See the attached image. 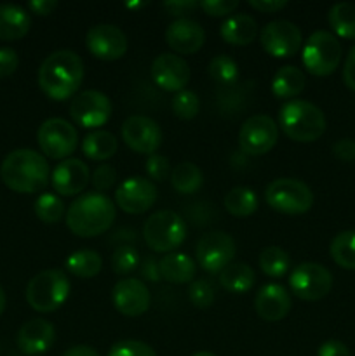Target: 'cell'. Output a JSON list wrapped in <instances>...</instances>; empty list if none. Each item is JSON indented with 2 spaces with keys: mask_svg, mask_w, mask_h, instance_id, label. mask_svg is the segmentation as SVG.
<instances>
[{
  "mask_svg": "<svg viewBox=\"0 0 355 356\" xmlns=\"http://www.w3.org/2000/svg\"><path fill=\"white\" fill-rule=\"evenodd\" d=\"M139 266V254L134 247L120 245L111 256V268L117 275H129Z\"/></svg>",
  "mask_w": 355,
  "mask_h": 356,
  "instance_id": "obj_40",
  "label": "cell"
},
{
  "mask_svg": "<svg viewBox=\"0 0 355 356\" xmlns=\"http://www.w3.org/2000/svg\"><path fill=\"white\" fill-rule=\"evenodd\" d=\"M106 356H157L155 350L143 341L124 339L115 343Z\"/></svg>",
  "mask_w": 355,
  "mask_h": 356,
  "instance_id": "obj_41",
  "label": "cell"
},
{
  "mask_svg": "<svg viewBox=\"0 0 355 356\" xmlns=\"http://www.w3.org/2000/svg\"><path fill=\"white\" fill-rule=\"evenodd\" d=\"M219 35L230 45H249L258 37V23L247 14H235L223 21Z\"/></svg>",
  "mask_w": 355,
  "mask_h": 356,
  "instance_id": "obj_26",
  "label": "cell"
},
{
  "mask_svg": "<svg viewBox=\"0 0 355 356\" xmlns=\"http://www.w3.org/2000/svg\"><path fill=\"white\" fill-rule=\"evenodd\" d=\"M333 153L336 159L343 160V162H354L355 160V139L343 138L338 139L333 145Z\"/></svg>",
  "mask_w": 355,
  "mask_h": 356,
  "instance_id": "obj_46",
  "label": "cell"
},
{
  "mask_svg": "<svg viewBox=\"0 0 355 356\" xmlns=\"http://www.w3.org/2000/svg\"><path fill=\"white\" fill-rule=\"evenodd\" d=\"M265 200L274 211L287 216L305 214L313 205V191L294 177H278L265 190Z\"/></svg>",
  "mask_w": 355,
  "mask_h": 356,
  "instance_id": "obj_7",
  "label": "cell"
},
{
  "mask_svg": "<svg viewBox=\"0 0 355 356\" xmlns=\"http://www.w3.org/2000/svg\"><path fill=\"white\" fill-rule=\"evenodd\" d=\"M118 141L111 132L94 131L82 141V153L94 162H104L117 153Z\"/></svg>",
  "mask_w": 355,
  "mask_h": 356,
  "instance_id": "obj_29",
  "label": "cell"
},
{
  "mask_svg": "<svg viewBox=\"0 0 355 356\" xmlns=\"http://www.w3.org/2000/svg\"><path fill=\"white\" fill-rule=\"evenodd\" d=\"M171 184L181 195H194L204 184V172L200 167L191 162H183L176 165L171 172Z\"/></svg>",
  "mask_w": 355,
  "mask_h": 356,
  "instance_id": "obj_31",
  "label": "cell"
},
{
  "mask_svg": "<svg viewBox=\"0 0 355 356\" xmlns=\"http://www.w3.org/2000/svg\"><path fill=\"white\" fill-rule=\"evenodd\" d=\"M249 6L253 7V9L260 10V13L274 14L284 9V7L287 6V2H285V0H251Z\"/></svg>",
  "mask_w": 355,
  "mask_h": 356,
  "instance_id": "obj_50",
  "label": "cell"
},
{
  "mask_svg": "<svg viewBox=\"0 0 355 356\" xmlns=\"http://www.w3.org/2000/svg\"><path fill=\"white\" fill-rule=\"evenodd\" d=\"M278 125L296 143H313L326 132V115L310 101H287L278 111Z\"/></svg>",
  "mask_w": 355,
  "mask_h": 356,
  "instance_id": "obj_4",
  "label": "cell"
},
{
  "mask_svg": "<svg viewBox=\"0 0 355 356\" xmlns=\"http://www.w3.org/2000/svg\"><path fill=\"white\" fill-rule=\"evenodd\" d=\"M122 139L125 145L141 155H153L162 145V129L153 118L145 115H132L122 124Z\"/></svg>",
  "mask_w": 355,
  "mask_h": 356,
  "instance_id": "obj_15",
  "label": "cell"
},
{
  "mask_svg": "<svg viewBox=\"0 0 355 356\" xmlns=\"http://www.w3.org/2000/svg\"><path fill=\"white\" fill-rule=\"evenodd\" d=\"M117 218L115 204L104 193L89 191L80 195L66 209V226L70 232L82 238L103 235Z\"/></svg>",
  "mask_w": 355,
  "mask_h": 356,
  "instance_id": "obj_3",
  "label": "cell"
},
{
  "mask_svg": "<svg viewBox=\"0 0 355 356\" xmlns=\"http://www.w3.org/2000/svg\"><path fill=\"white\" fill-rule=\"evenodd\" d=\"M6 305H7L6 292H3L2 285H0V315H2V313H3V309H6Z\"/></svg>",
  "mask_w": 355,
  "mask_h": 356,
  "instance_id": "obj_54",
  "label": "cell"
},
{
  "mask_svg": "<svg viewBox=\"0 0 355 356\" xmlns=\"http://www.w3.org/2000/svg\"><path fill=\"white\" fill-rule=\"evenodd\" d=\"M70 280L65 271L44 270L26 285V302L38 313H52L61 308L70 296Z\"/></svg>",
  "mask_w": 355,
  "mask_h": 356,
  "instance_id": "obj_5",
  "label": "cell"
},
{
  "mask_svg": "<svg viewBox=\"0 0 355 356\" xmlns=\"http://www.w3.org/2000/svg\"><path fill=\"white\" fill-rule=\"evenodd\" d=\"M223 205H225L228 214L235 216V218H247V216L254 214L258 211L260 200H258V195L251 188L237 186L232 188L225 195Z\"/></svg>",
  "mask_w": 355,
  "mask_h": 356,
  "instance_id": "obj_32",
  "label": "cell"
},
{
  "mask_svg": "<svg viewBox=\"0 0 355 356\" xmlns=\"http://www.w3.org/2000/svg\"><path fill=\"white\" fill-rule=\"evenodd\" d=\"M37 141L42 153L52 160H66L79 146V132L63 118H49L40 125Z\"/></svg>",
  "mask_w": 355,
  "mask_h": 356,
  "instance_id": "obj_10",
  "label": "cell"
},
{
  "mask_svg": "<svg viewBox=\"0 0 355 356\" xmlns=\"http://www.w3.org/2000/svg\"><path fill=\"white\" fill-rule=\"evenodd\" d=\"M188 226L184 219L174 211L153 212L143 226L146 245L155 252L169 254L184 242Z\"/></svg>",
  "mask_w": 355,
  "mask_h": 356,
  "instance_id": "obj_6",
  "label": "cell"
},
{
  "mask_svg": "<svg viewBox=\"0 0 355 356\" xmlns=\"http://www.w3.org/2000/svg\"><path fill=\"white\" fill-rule=\"evenodd\" d=\"M235 240L225 232H209L197 242L195 256L207 273H221L235 257Z\"/></svg>",
  "mask_w": 355,
  "mask_h": 356,
  "instance_id": "obj_11",
  "label": "cell"
},
{
  "mask_svg": "<svg viewBox=\"0 0 355 356\" xmlns=\"http://www.w3.org/2000/svg\"><path fill=\"white\" fill-rule=\"evenodd\" d=\"M289 289L301 301H319L333 289V275L319 263H301L289 275Z\"/></svg>",
  "mask_w": 355,
  "mask_h": 356,
  "instance_id": "obj_9",
  "label": "cell"
},
{
  "mask_svg": "<svg viewBox=\"0 0 355 356\" xmlns=\"http://www.w3.org/2000/svg\"><path fill=\"white\" fill-rule=\"evenodd\" d=\"M56 7H58L56 0H31V2H28V9L38 16H47Z\"/></svg>",
  "mask_w": 355,
  "mask_h": 356,
  "instance_id": "obj_52",
  "label": "cell"
},
{
  "mask_svg": "<svg viewBox=\"0 0 355 356\" xmlns=\"http://www.w3.org/2000/svg\"><path fill=\"white\" fill-rule=\"evenodd\" d=\"M56 329L44 318H31L17 332V348L23 355L37 356L45 353L54 344Z\"/></svg>",
  "mask_w": 355,
  "mask_h": 356,
  "instance_id": "obj_23",
  "label": "cell"
},
{
  "mask_svg": "<svg viewBox=\"0 0 355 356\" xmlns=\"http://www.w3.org/2000/svg\"><path fill=\"white\" fill-rule=\"evenodd\" d=\"M33 209L35 216H37L42 222H45V225H56V222L61 221L66 214V209L61 197H58V195L54 193H49V191L38 195L37 200H35L33 204Z\"/></svg>",
  "mask_w": 355,
  "mask_h": 356,
  "instance_id": "obj_36",
  "label": "cell"
},
{
  "mask_svg": "<svg viewBox=\"0 0 355 356\" xmlns=\"http://www.w3.org/2000/svg\"><path fill=\"white\" fill-rule=\"evenodd\" d=\"M145 170L152 181L167 179V176L171 174L169 159L164 155H160V153H153V155H150L148 159H146Z\"/></svg>",
  "mask_w": 355,
  "mask_h": 356,
  "instance_id": "obj_43",
  "label": "cell"
},
{
  "mask_svg": "<svg viewBox=\"0 0 355 356\" xmlns=\"http://www.w3.org/2000/svg\"><path fill=\"white\" fill-rule=\"evenodd\" d=\"M303 66L315 76H327L334 73L341 61V44L331 31H313L303 45Z\"/></svg>",
  "mask_w": 355,
  "mask_h": 356,
  "instance_id": "obj_8",
  "label": "cell"
},
{
  "mask_svg": "<svg viewBox=\"0 0 355 356\" xmlns=\"http://www.w3.org/2000/svg\"><path fill=\"white\" fill-rule=\"evenodd\" d=\"M0 177L16 193H38L51 181V169L44 155L35 149L19 148L3 159Z\"/></svg>",
  "mask_w": 355,
  "mask_h": 356,
  "instance_id": "obj_2",
  "label": "cell"
},
{
  "mask_svg": "<svg viewBox=\"0 0 355 356\" xmlns=\"http://www.w3.org/2000/svg\"><path fill=\"white\" fill-rule=\"evenodd\" d=\"M152 80L167 92H181L190 82V66L181 56L173 52L159 54L152 63Z\"/></svg>",
  "mask_w": 355,
  "mask_h": 356,
  "instance_id": "obj_18",
  "label": "cell"
},
{
  "mask_svg": "<svg viewBox=\"0 0 355 356\" xmlns=\"http://www.w3.org/2000/svg\"><path fill=\"white\" fill-rule=\"evenodd\" d=\"M87 51L101 61H117L127 52V37L115 24L100 23L89 28L86 35Z\"/></svg>",
  "mask_w": 355,
  "mask_h": 356,
  "instance_id": "obj_16",
  "label": "cell"
},
{
  "mask_svg": "<svg viewBox=\"0 0 355 356\" xmlns=\"http://www.w3.org/2000/svg\"><path fill=\"white\" fill-rule=\"evenodd\" d=\"M188 299H190L191 305L198 309L211 308V306L214 305L216 299L214 285L209 280H205V278L194 280L190 284V289H188Z\"/></svg>",
  "mask_w": 355,
  "mask_h": 356,
  "instance_id": "obj_39",
  "label": "cell"
},
{
  "mask_svg": "<svg viewBox=\"0 0 355 356\" xmlns=\"http://www.w3.org/2000/svg\"><path fill=\"white\" fill-rule=\"evenodd\" d=\"M111 302L120 315H143L150 308L148 287L139 278H122L111 291Z\"/></svg>",
  "mask_w": 355,
  "mask_h": 356,
  "instance_id": "obj_19",
  "label": "cell"
},
{
  "mask_svg": "<svg viewBox=\"0 0 355 356\" xmlns=\"http://www.w3.org/2000/svg\"><path fill=\"white\" fill-rule=\"evenodd\" d=\"M198 2H194V0H173V2L164 3V9L171 14V16H184L190 10L197 9Z\"/></svg>",
  "mask_w": 355,
  "mask_h": 356,
  "instance_id": "obj_48",
  "label": "cell"
},
{
  "mask_svg": "<svg viewBox=\"0 0 355 356\" xmlns=\"http://www.w3.org/2000/svg\"><path fill=\"white\" fill-rule=\"evenodd\" d=\"M38 86L52 101L75 97L84 80V63L77 52L61 49L42 61L38 68Z\"/></svg>",
  "mask_w": 355,
  "mask_h": 356,
  "instance_id": "obj_1",
  "label": "cell"
},
{
  "mask_svg": "<svg viewBox=\"0 0 355 356\" xmlns=\"http://www.w3.org/2000/svg\"><path fill=\"white\" fill-rule=\"evenodd\" d=\"M115 181H117V170H115V167L106 165V163L96 167L94 172L90 174V183H93L94 190L97 193H104V191L110 190Z\"/></svg>",
  "mask_w": 355,
  "mask_h": 356,
  "instance_id": "obj_42",
  "label": "cell"
},
{
  "mask_svg": "<svg viewBox=\"0 0 355 356\" xmlns=\"http://www.w3.org/2000/svg\"><path fill=\"white\" fill-rule=\"evenodd\" d=\"M160 266V277L164 278L169 284H190L194 282L195 271H197V266H195L194 259L190 256L183 252H169L159 261Z\"/></svg>",
  "mask_w": 355,
  "mask_h": 356,
  "instance_id": "obj_25",
  "label": "cell"
},
{
  "mask_svg": "<svg viewBox=\"0 0 355 356\" xmlns=\"http://www.w3.org/2000/svg\"><path fill=\"white\" fill-rule=\"evenodd\" d=\"M207 70L211 79L221 86H235L239 80V66H237L235 59L226 54L214 56L209 61Z\"/></svg>",
  "mask_w": 355,
  "mask_h": 356,
  "instance_id": "obj_37",
  "label": "cell"
},
{
  "mask_svg": "<svg viewBox=\"0 0 355 356\" xmlns=\"http://www.w3.org/2000/svg\"><path fill=\"white\" fill-rule=\"evenodd\" d=\"M141 277L148 282H159L160 278V266L159 261L155 257H145V261L141 263Z\"/></svg>",
  "mask_w": 355,
  "mask_h": 356,
  "instance_id": "obj_51",
  "label": "cell"
},
{
  "mask_svg": "<svg viewBox=\"0 0 355 356\" xmlns=\"http://www.w3.org/2000/svg\"><path fill=\"white\" fill-rule=\"evenodd\" d=\"M278 139V125L268 115L258 113L247 118L239 131V146L249 156L270 152Z\"/></svg>",
  "mask_w": 355,
  "mask_h": 356,
  "instance_id": "obj_12",
  "label": "cell"
},
{
  "mask_svg": "<svg viewBox=\"0 0 355 356\" xmlns=\"http://www.w3.org/2000/svg\"><path fill=\"white\" fill-rule=\"evenodd\" d=\"M305 73L298 66H282L271 79V92L278 99H289L298 97L305 89Z\"/></svg>",
  "mask_w": 355,
  "mask_h": 356,
  "instance_id": "obj_27",
  "label": "cell"
},
{
  "mask_svg": "<svg viewBox=\"0 0 355 356\" xmlns=\"http://www.w3.org/2000/svg\"><path fill=\"white\" fill-rule=\"evenodd\" d=\"M261 47L271 58H291L301 49L303 35L294 23L285 19L270 21L261 30Z\"/></svg>",
  "mask_w": 355,
  "mask_h": 356,
  "instance_id": "obj_14",
  "label": "cell"
},
{
  "mask_svg": "<svg viewBox=\"0 0 355 356\" xmlns=\"http://www.w3.org/2000/svg\"><path fill=\"white\" fill-rule=\"evenodd\" d=\"M198 7L209 16L219 17L232 14L239 7V2L237 0H202V2H198Z\"/></svg>",
  "mask_w": 355,
  "mask_h": 356,
  "instance_id": "obj_44",
  "label": "cell"
},
{
  "mask_svg": "<svg viewBox=\"0 0 355 356\" xmlns=\"http://www.w3.org/2000/svg\"><path fill=\"white\" fill-rule=\"evenodd\" d=\"M291 296L287 289L278 284H267L258 291L254 309L265 322H281L291 312Z\"/></svg>",
  "mask_w": 355,
  "mask_h": 356,
  "instance_id": "obj_22",
  "label": "cell"
},
{
  "mask_svg": "<svg viewBox=\"0 0 355 356\" xmlns=\"http://www.w3.org/2000/svg\"><path fill=\"white\" fill-rule=\"evenodd\" d=\"M31 17L23 7L0 3V40H19L30 31Z\"/></svg>",
  "mask_w": 355,
  "mask_h": 356,
  "instance_id": "obj_24",
  "label": "cell"
},
{
  "mask_svg": "<svg viewBox=\"0 0 355 356\" xmlns=\"http://www.w3.org/2000/svg\"><path fill=\"white\" fill-rule=\"evenodd\" d=\"M258 263H260L261 271L267 277L282 278L287 275L289 268H291V257H289V254L282 247L271 245L261 250Z\"/></svg>",
  "mask_w": 355,
  "mask_h": 356,
  "instance_id": "obj_34",
  "label": "cell"
},
{
  "mask_svg": "<svg viewBox=\"0 0 355 356\" xmlns=\"http://www.w3.org/2000/svg\"><path fill=\"white\" fill-rule=\"evenodd\" d=\"M63 356H100L94 348L86 346V344H79V346H73L70 350H66V353Z\"/></svg>",
  "mask_w": 355,
  "mask_h": 356,
  "instance_id": "obj_53",
  "label": "cell"
},
{
  "mask_svg": "<svg viewBox=\"0 0 355 356\" xmlns=\"http://www.w3.org/2000/svg\"><path fill=\"white\" fill-rule=\"evenodd\" d=\"M166 42L176 54H195L205 42V31L195 19L178 17L167 26Z\"/></svg>",
  "mask_w": 355,
  "mask_h": 356,
  "instance_id": "obj_21",
  "label": "cell"
},
{
  "mask_svg": "<svg viewBox=\"0 0 355 356\" xmlns=\"http://www.w3.org/2000/svg\"><path fill=\"white\" fill-rule=\"evenodd\" d=\"M327 21L334 33L341 38H355V6L350 2H338L327 13Z\"/></svg>",
  "mask_w": 355,
  "mask_h": 356,
  "instance_id": "obj_33",
  "label": "cell"
},
{
  "mask_svg": "<svg viewBox=\"0 0 355 356\" xmlns=\"http://www.w3.org/2000/svg\"><path fill=\"white\" fill-rule=\"evenodd\" d=\"M329 254L338 266L355 270V229L338 233L331 242Z\"/></svg>",
  "mask_w": 355,
  "mask_h": 356,
  "instance_id": "obj_35",
  "label": "cell"
},
{
  "mask_svg": "<svg viewBox=\"0 0 355 356\" xmlns=\"http://www.w3.org/2000/svg\"><path fill=\"white\" fill-rule=\"evenodd\" d=\"M65 266L73 277L94 278L103 268V259L93 249H80L70 254L65 261Z\"/></svg>",
  "mask_w": 355,
  "mask_h": 356,
  "instance_id": "obj_30",
  "label": "cell"
},
{
  "mask_svg": "<svg viewBox=\"0 0 355 356\" xmlns=\"http://www.w3.org/2000/svg\"><path fill=\"white\" fill-rule=\"evenodd\" d=\"M70 117L84 129H97L111 117L110 97L100 90H82L70 103Z\"/></svg>",
  "mask_w": 355,
  "mask_h": 356,
  "instance_id": "obj_13",
  "label": "cell"
},
{
  "mask_svg": "<svg viewBox=\"0 0 355 356\" xmlns=\"http://www.w3.org/2000/svg\"><path fill=\"white\" fill-rule=\"evenodd\" d=\"M173 111L181 120H191L200 111V99L194 90H181L173 97Z\"/></svg>",
  "mask_w": 355,
  "mask_h": 356,
  "instance_id": "obj_38",
  "label": "cell"
},
{
  "mask_svg": "<svg viewBox=\"0 0 355 356\" xmlns=\"http://www.w3.org/2000/svg\"><path fill=\"white\" fill-rule=\"evenodd\" d=\"M19 58L17 52L10 47H0V79L10 76L17 70Z\"/></svg>",
  "mask_w": 355,
  "mask_h": 356,
  "instance_id": "obj_45",
  "label": "cell"
},
{
  "mask_svg": "<svg viewBox=\"0 0 355 356\" xmlns=\"http://www.w3.org/2000/svg\"><path fill=\"white\" fill-rule=\"evenodd\" d=\"M115 202L125 214H145L157 202V186L146 177H127L115 191Z\"/></svg>",
  "mask_w": 355,
  "mask_h": 356,
  "instance_id": "obj_17",
  "label": "cell"
},
{
  "mask_svg": "<svg viewBox=\"0 0 355 356\" xmlns=\"http://www.w3.org/2000/svg\"><path fill=\"white\" fill-rule=\"evenodd\" d=\"M254 282H256V275L253 268L246 263H230L219 273V284L232 294H246L253 289Z\"/></svg>",
  "mask_w": 355,
  "mask_h": 356,
  "instance_id": "obj_28",
  "label": "cell"
},
{
  "mask_svg": "<svg viewBox=\"0 0 355 356\" xmlns=\"http://www.w3.org/2000/svg\"><path fill=\"white\" fill-rule=\"evenodd\" d=\"M194 356H216V355L211 353V351H198V353H195Z\"/></svg>",
  "mask_w": 355,
  "mask_h": 356,
  "instance_id": "obj_55",
  "label": "cell"
},
{
  "mask_svg": "<svg viewBox=\"0 0 355 356\" xmlns=\"http://www.w3.org/2000/svg\"><path fill=\"white\" fill-rule=\"evenodd\" d=\"M90 183V170L80 159H66L59 162L51 172V184L63 197H73L86 190Z\"/></svg>",
  "mask_w": 355,
  "mask_h": 356,
  "instance_id": "obj_20",
  "label": "cell"
},
{
  "mask_svg": "<svg viewBox=\"0 0 355 356\" xmlns=\"http://www.w3.org/2000/svg\"><path fill=\"white\" fill-rule=\"evenodd\" d=\"M317 356H352L350 350L347 348V344H343L341 341L329 339L326 343L320 344Z\"/></svg>",
  "mask_w": 355,
  "mask_h": 356,
  "instance_id": "obj_47",
  "label": "cell"
},
{
  "mask_svg": "<svg viewBox=\"0 0 355 356\" xmlns=\"http://www.w3.org/2000/svg\"><path fill=\"white\" fill-rule=\"evenodd\" d=\"M343 82L348 89L355 90V45L348 51L343 66Z\"/></svg>",
  "mask_w": 355,
  "mask_h": 356,
  "instance_id": "obj_49",
  "label": "cell"
}]
</instances>
